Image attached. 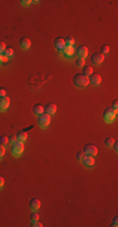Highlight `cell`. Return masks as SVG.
I'll use <instances>...</instances> for the list:
<instances>
[{
    "instance_id": "cell-1",
    "label": "cell",
    "mask_w": 118,
    "mask_h": 227,
    "mask_svg": "<svg viewBox=\"0 0 118 227\" xmlns=\"http://www.w3.org/2000/svg\"><path fill=\"white\" fill-rule=\"evenodd\" d=\"M73 83L78 88H84L89 85V78L87 76H84L83 73H77L73 77Z\"/></svg>"
},
{
    "instance_id": "cell-2",
    "label": "cell",
    "mask_w": 118,
    "mask_h": 227,
    "mask_svg": "<svg viewBox=\"0 0 118 227\" xmlns=\"http://www.w3.org/2000/svg\"><path fill=\"white\" fill-rule=\"evenodd\" d=\"M23 152H24V143L17 140V142L11 145V153H13V155L14 156H20Z\"/></svg>"
},
{
    "instance_id": "cell-3",
    "label": "cell",
    "mask_w": 118,
    "mask_h": 227,
    "mask_svg": "<svg viewBox=\"0 0 118 227\" xmlns=\"http://www.w3.org/2000/svg\"><path fill=\"white\" fill-rule=\"evenodd\" d=\"M116 116H117V111H114L113 108H111V107H107L106 110L103 111V120H104L106 122H112V121H114Z\"/></svg>"
},
{
    "instance_id": "cell-4",
    "label": "cell",
    "mask_w": 118,
    "mask_h": 227,
    "mask_svg": "<svg viewBox=\"0 0 118 227\" xmlns=\"http://www.w3.org/2000/svg\"><path fill=\"white\" fill-rule=\"evenodd\" d=\"M38 124H39V126H40V128H46L50 124V115L45 114V112L40 114L38 116Z\"/></svg>"
},
{
    "instance_id": "cell-5",
    "label": "cell",
    "mask_w": 118,
    "mask_h": 227,
    "mask_svg": "<svg viewBox=\"0 0 118 227\" xmlns=\"http://www.w3.org/2000/svg\"><path fill=\"white\" fill-rule=\"evenodd\" d=\"M97 153H98L97 148L94 146V145H92V144H87V145H84V148H83V154H84V155L94 156Z\"/></svg>"
},
{
    "instance_id": "cell-6",
    "label": "cell",
    "mask_w": 118,
    "mask_h": 227,
    "mask_svg": "<svg viewBox=\"0 0 118 227\" xmlns=\"http://www.w3.org/2000/svg\"><path fill=\"white\" fill-rule=\"evenodd\" d=\"M74 53H75V51H74L73 47H67V45H65L64 49H63L59 54H62V56L64 57V58H67V59H70V58L74 56Z\"/></svg>"
},
{
    "instance_id": "cell-7",
    "label": "cell",
    "mask_w": 118,
    "mask_h": 227,
    "mask_svg": "<svg viewBox=\"0 0 118 227\" xmlns=\"http://www.w3.org/2000/svg\"><path fill=\"white\" fill-rule=\"evenodd\" d=\"M91 61H92V63L93 65H100V63H103V61H104V56L100 52H98V53H94V54H92V57H91Z\"/></svg>"
},
{
    "instance_id": "cell-8",
    "label": "cell",
    "mask_w": 118,
    "mask_h": 227,
    "mask_svg": "<svg viewBox=\"0 0 118 227\" xmlns=\"http://www.w3.org/2000/svg\"><path fill=\"white\" fill-rule=\"evenodd\" d=\"M10 105V98L8 96L0 97V111H6L8 107Z\"/></svg>"
},
{
    "instance_id": "cell-9",
    "label": "cell",
    "mask_w": 118,
    "mask_h": 227,
    "mask_svg": "<svg viewBox=\"0 0 118 227\" xmlns=\"http://www.w3.org/2000/svg\"><path fill=\"white\" fill-rule=\"evenodd\" d=\"M54 47H56V49L60 53L63 49H64V47H65V43H64V39L58 37L56 38V41H54Z\"/></svg>"
},
{
    "instance_id": "cell-10",
    "label": "cell",
    "mask_w": 118,
    "mask_h": 227,
    "mask_svg": "<svg viewBox=\"0 0 118 227\" xmlns=\"http://www.w3.org/2000/svg\"><path fill=\"white\" fill-rule=\"evenodd\" d=\"M82 163H83L84 167L92 168L94 165V158H93V156H91V155H84L83 159H82Z\"/></svg>"
},
{
    "instance_id": "cell-11",
    "label": "cell",
    "mask_w": 118,
    "mask_h": 227,
    "mask_svg": "<svg viewBox=\"0 0 118 227\" xmlns=\"http://www.w3.org/2000/svg\"><path fill=\"white\" fill-rule=\"evenodd\" d=\"M19 44H20V47H21V49L28 51V49L30 48V45H31V41H30L29 38H27V37H23V38H20Z\"/></svg>"
},
{
    "instance_id": "cell-12",
    "label": "cell",
    "mask_w": 118,
    "mask_h": 227,
    "mask_svg": "<svg viewBox=\"0 0 118 227\" xmlns=\"http://www.w3.org/2000/svg\"><path fill=\"white\" fill-rule=\"evenodd\" d=\"M88 78H89V83L93 85V86H98L102 82V77L99 75H97V73H92Z\"/></svg>"
},
{
    "instance_id": "cell-13",
    "label": "cell",
    "mask_w": 118,
    "mask_h": 227,
    "mask_svg": "<svg viewBox=\"0 0 118 227\" xmlns=\"http://www.w3.org/2000/svg\"><path fill=\"white\" fill-rule=\"evenodd\" d=\"M77 54H78V58H85L88 56V48L85 45H81L79 48H78V51H77Z\"/></svg>"
},
{
    "instance_id": "cell-14",
    "label": "cell",
    "mask_w": 118,
    "mask_h": 227,
    "mask_svg": "<svg viewBox=\"0 0 118 227\" xmlns=\"http://www.w3.org/2000/svg\"><path fill=\"white\" fill-rule=\"evenodd\" d=\"M56 111H57V106H56V104H46L45 107H44V112H45V114H48V115L56 114Z\"/></svg>"
},
{
    "instance_id": "cell-15",
    "label": "cell",
    "mask_w": 118,
    "mask_h": 227,
    "mask_svg": "<svg viewBox=\"0 0 118 227\" xmlns=\"http://www.w3.org/2000/svg\"><path fill=\"white\" fill-rule=\"evenodd\" d=\"M29 207L31 211H37L39 207H40V201H39L38 198H31L29 201Z\"/></svg>"
},
{
    "instance_id": "cell-16",
    "label": "cell",
    "mask_w": 118,
    "mask_h": 227,
    "mask_svg": "<svg viewBox=\"0 0 118 227\" xmlns=\"http://www.w3.org/2000/svg\"><path fill=\"white\" fill-rule=\"evenodd\" d=\"M27 139H28L27 130H23V131H19V132H17V140H19V142H23V143H24Z\"/></svg>"
},
{
    "instance_id": "cell-17",
    "label": "cell",
    "mask_w": 118,
    "mask_h": 227,
    "mask_svg": "<svg viewBox=\"0 0 118 227\" xmlns=\"http://www.w3.org/2000/svg\"><path fill=\"white\" fill-rule=\"evenodd\" d=\"M33 112L35 114V115H40V114H43L44 112V107L40 105V104H38V105H35L34 106V108H33Z\"/></svg>"
},
{
    "instance_id": "cell-18",
    "label": "cell",
    "mask_w": 118,
    "mask_h": 227,
    "mask_svg": "<svg viewBox=\"0 0 118 227\" xmlns=\"http://www.w3.org/2000/svg\"><path fill=\"white\" fill-rule=\"evenodd\" d=\"M84 76H87L89 77L92 73H93V68L91 66H83V72H82Z\"/></svg>"
},
{
    "instance_id": "cell-19",
    "label": "cell",
    "mask_w": 118,
    "mask_h": 227,
    "mask_svg": "<svg viewBox=\"0 0 118 227\" xmlns=\"http://www.w3.org/2000/svg\"><path fill=\"white\" fill-rule=\"evenodd\" d=\"M64 43H65L67 47H73V44H74V38H73V37H67V38L64 39Z\"/></svg>"
},
{
    "instance_id": "cell-20",
    "label": "cell",
    "mask_w": 118,
    "mask_h": 227,
    "mask_svg": "<svg viewBox=\"0 0 118 227\" xmlns=\"http://www.w3.org/2000/svg\"><path fill=\"white\" fill-rule=\"evenodd\" d=\"M113 143H114V139H113V138H107V139L104 140V144H106L107 148H111V146L113 145Z\"/></svg>"
},
{
    "instance_id": "cell-21",
    "label": "cell",
    "mask_w": 118,
    "mask_h": 227,
    "mask_svg": "<svg viewBox=\"0 0 118 227\" xmlns=\"http://www.w3.org/2000/svg\"><path fill=\"white\" fill-rule=\"evenodd\" d=\"M100 53L103 54V56L108 54V53H109V47H108L107 44H103V45H102V48H100Z\"/></svg>"
},
{
    "instance_id": "cell-22",
    "label": "cell",
    "mask_w": 118,
    "mask_h": 227,
    "mask_svg": "<svg viewBox=\"0 0 118 227\" xmlns=\"http://www.w3.org/2000/svg\"><path fill=\"white\" fill-rule=\"evenodd\" d=\"M4 53H5V56H6L8 58H10V57H13V54H14V49H13V48H6V49L4 51Z\"/></svg>"
},
{
    "instance_id": "cell-23",
    "label": "cell",
    "mask_w": 118,
    "mask_h": 227,
    "mask_svg": "<svg viewBox=\"0 0 118 227\" xmlns=\"http://www.w3.org/2000/svg\"><path fill=\"white\" fill-rule=\"evenodd\" d=\"M0 144L3 146H6L9 144V140H8V136H0Z\"/></svg>"
},
{
    "instance_id": "cell-24",
    "label": "cell",
    "mask_w": 118,
    "mask_h": 227,
    "mask_svg": "<svg viewBox=\"0 0 118 227\" xmlns=\"http://www.w3.org/2000/svg\"><path fill=\"white\" fill-rule=\"evenodd\" d=\"M38 220H39V215L34 211V212L30 215V221H31V223H33V222H35V221H38Z\"/></svg>"
},
{
    "instance_id": "cell-25",
    "label": "cell",
    "mask_w": 118,
    "mask_h": 227,
    "mask_svg": "<svg viewBox=\"0 0 118 227\" xmlns=\"http://www.w3.org/2000/svg\"><path fill=\"white\" fill-rule=\"evenodd\" d=\"M75 66L79 67V68H81V67L83 68V66H85V65H84V59H83V58H78V59L75 61Z\"/></svg>"
},
{
    "instance_id": "cell-26",
    "label": "cell",
    "mask_w": 118,
    "mask_h": 227,
    "mask_svg": "<svg viewBox=\"0 0 118 227\" xmlns=\"http://www.w3.org/2000/svg\"><path fill=\"white\" fill-rule=\"evenodd\" d=\"M8 140H9V144H14L15 142H17V135H10V136H8Z\"/></svg>"
},
{
    "instance_id": "cell-27",
    "label": "cell",
    "mask_w": 118,
    "mask_h": 227,
    "mask_svg": "<svg viewBox=\"0 0 118 227\" xmlns=\"http://www.w3.org/2000/svg\"><path fill=\"white\" fill-rule=\"evenodd\" d=\"M5 155V146H3L2 144H0V159H3Z\"/></svg>"
},
{
    "instance_id": "cell-28",
    "label": "cell",
    "mask_w": 118,
    "mask_h": 227,
    "mask_svg": "<svg viewBox=\"0 0 118 227\" xmlns=\"http://www.w3.org/2000/svg\"><path fill=\"white\" fill-rule=\"evenodd\" d=\"M6 49V47H5V43L0 41V53H4V51Z\"/></svg>"
},
{
    "instance_id": "cell-29",
    "label": "cell",
    "mask_w": 118,
    "mask_h": 227,
    "mask_svg": "<svg viewBox=\"0 0 118 227\" xmlns=\"http://www.w3.org/2000/svg\"><path fill=\"white\" fill-rule=\"evenodd\" d=\"M111 108H113L114 111H117V108H118V101H117V100H114L113 102H112V106H111Z\"/></svg>"
},
{
    "instance_id": "cell-30",
    "label": "cell",
    "mask_w": 118,
    "mask_h": 227,
    "mask_svg": "<svg viewBox=\"0 0 118 227\" xmlns=\"http://www.w3.org/2000/svg\"><path fill=\"white\" fill-rule=\"evenodd\" d=\"M83 156H84L83 152H79V153H77V160H79V162H82V159H83Z\"/></svg>"
},
{
    "instance_id": "cell-31",
    "label": "cell",
    "mask_w": 118,
    "mask_h": 227,
    "mask_svg": "<svg viewBox=\"0 0 118 227\" xmlns=\"http://www.w3.org/2000/svg\"><path fill=\"white\" fill-rule=\"evenodd\" d=\"M6 96V90L4 87H0V97H4Z\"/></svg>"
},
{
    "instance_id": "cell-32",
    "label": "cell",
    "mask_w": 118,
    "mask_h": 227,
    "mask_svg": "<svg viewBox=\"0 0 118 227\" xmlns=\"http://www.w3.org/2000/svg\"><path fill=\"white\" fill-rule=\"evenodd\" d=\"M117 223H118V218H117V217H114V218H113V221H112V225H111V226H112V227H117V226H118Z\"/></svg>"
},
{
    "instance_id": "cell-33",
    "label": "cell",
    "mask_w": 118,
    "mask_h": 227,
    "mask_svg": "<svg viewBox=\"0 0 118 227\" xmlns=\"http://www.w3.org/2000/svg\"><path fill=\"white\" fill-rule=\"evenodd\" d=\"M20 3H21V5H24V6H27V5H29V4L31 3V2H30V0H21V2H20Z\"/></svg>"
},
{
    "instance_id": "cell-34",
    "label": "cell",
    "mask_w": 118,
    "mask_h": 227,
    "mask_svg": "<svg viewBox=\"0 0 118 227\" xmlns=\"http://www.w3.org/2000/svg\"><path fill=\"white\" fill-rule=\"evenodd\" d=\"M31 226H33V227H42L43 225L39 222V221H35V222H33V225H31Z\"/></svg>"
},
{
    "instance_id": "cell-35",
    "label": "cell",
    "mask_w": 118,
    "mask_h": 227,
    "mask_svg": "<svg viewBox=\"0 0 118 227\" xmlns=\"http://www.w3.org/2000/svg\"><path fill=\"white\" fill-rule=\"evenodd\" d=\"M4 183H5V182H4V178L0 175V189H2L3 187H4Z\"/></svg>"
},
{
    "instance_id": "cell-36",
    "label": "cell",
    "mask_w": 118,
    "mask_h": 227,
    "mask_svg": "<svg viewBox=\"0 0 118 227\" xmlns=\"http://www.w3.org/2000/svg\"><path fill=\"white\" fill-rule=\"evenodd\" d=\"M112 146H113V149H114V152H118V143H117V142H114Z\"/></svg>"
},
{
    "instance_id": "cell-37",
    "label": "cell",
    "mask_w": 118,
    "mask_h": 227,
    "mask_svg": "<svg viewBox=\"0 0 118 227\" xmlns=\"http://www.w3.org/2000/svg\"><path fill=\"white\" fill-rule=\"evenodd\" d=\"M8 59H9V58H8V57L5 56V54H2V62H6Z\"/></svg>"
},
{
    "instance_id": "cell-38",
    "label": "cell",
    "mask_w": 118,
    "mask_h": 227,
    "mask_svg": "<svg viewBox=\"0 0 118 227\" xmlns=\"http://www.w3.org/2000/svg\"><path fill=\"white\" fill-rule=\"evenodd\" d=\"M2 54H3V53H0V62H2Z\"/></svg>"
}]
</instances>
